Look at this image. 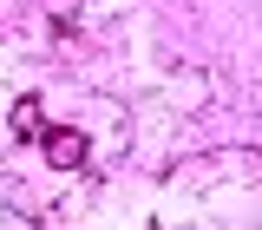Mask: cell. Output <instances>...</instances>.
I'll use <instances>...</instances> for the list:
<instances>
[{"label": "cell", "instance_id": "6da1fadb", "mask_svg": "<svg viewBox=\"0 0 262 230\" xmlns=\"http://www.w3.org/2000/svg\"><path fill=\"white\" fill-rule=\"evenodd\" d=\"M39 151L59 164V171H79L92 145H85V131H72V125H39Z\"/></svg>", "mask_w": 262, "mask_h": 230}, {"label": "cell", "instance_id": "7a4b0ae2", "mask_svg": "<svg viewBox=\"0 0 262 230\" xmlns=\"http://www.w3.org/2000/svg\"><path fill=\"white\" fill-rule=\"evenodd\" d=\"M39 125H46L39 119V99H20L13 105V138H39Z\"/></svg>", "mask_w": 262, "mask_h": 230}]
</instances>
